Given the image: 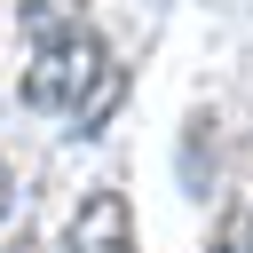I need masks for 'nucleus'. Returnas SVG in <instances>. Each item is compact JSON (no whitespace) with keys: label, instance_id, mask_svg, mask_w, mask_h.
I'll return each instance as SVG.
<instances>
[{"label":"nucleus","instance_id":"obj_1","mask_svg":"<svg viewBox=\"0 0 253 253\" xmlns=\"http://www.w3.org/2000/svg\"><path fill=\"white\" fill-rule=\"evenodd\" d=\"M103 40L87 32V24H71V32H55V40H40L32 47V71H24V103L32 111H79L87 103V87L103 79Z\"/></svg>","mask_w":253,"mask_h":253},{"label":"nucleus","instance_id":"obj_2","mask_svg":"<svg viewBox=\"0 0 253 253\" xmlns=\"http://www.w3.org/2000/svg\"><path fill=\"white\" fill-rule=\"evenodd\" d=\"M63 253H134V213L119 190H87L71 229H63Z\"/></svg>","mask_w":253,"mask_h":253},{"label":"nucleus","instance_id":"obj_3","mask_svg":"<svg viewBox=\"0 0 253 253\" xmlns=\"http://www.w3.org/2000/svg\"><path fill=\"white\" fill-rule=\"evenodd\" d=\"M119 95H126V71H119V63H103V79L87 87V103L71 111V119H79V134H103V119H111V103H119Z\"/></svg>","mask_w":253,"mask_h":253},{"label":"nucleus","instance_id":"obj_4","mask_svg":"<svg viewBox=\"0 0 253 253\" xmlns=\"http://www.w3.org/2000/svg\"><path fill=\"white\" fill-rule=\"evenodd\" d=\"M79 16H71V0H24V32L32 40H55V32H71Z\"/></svg>","mask_w":253,"mask_h":253},{"label":"nucleus","instance_id":"obj_5","mask_svg":"<svg viewBox=\"0 0 253 253\" xmlns=\"http://www.w3.org/2000/svg\"><path fill=\"white\" fill-rule=\"evenodd\" d=\"M213 253H253V237H245V221H229V229L213 237Z\"/></svg>","mask_w":253,"mask_h":253},{"label":"nucleus","instance_id":"obj_6","mask_svg":"<svg viewBox=\"0 0 253 253\" xmlns=\"http://www.w3.org/2000/svg\"><path fill=\"white\" fill-rule=\"evenodd\" d=\"M0 213H8V166H0Z\"/></svg>","mask_w":253,"mask_h":253},{"label":"nucleus","instance_id":"obj_7","mask_svg":"<svg viewBox=\"0 0 253 253\" xmlns=\"http://www.w3.org/2000/svg\"><path fill=\"white\" fill-rule=\"evenodd\" d=\"M245 237H253V221H245Z\"/></svg>","mask_w":253,"mask_h":253}]
</instances>
